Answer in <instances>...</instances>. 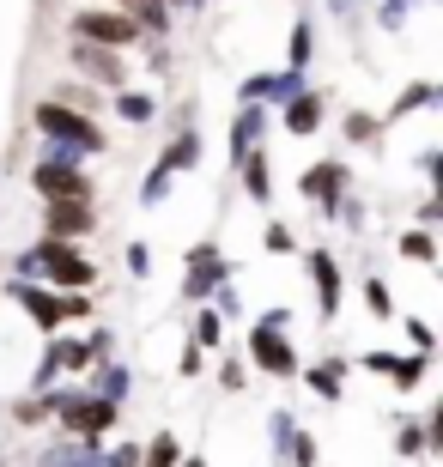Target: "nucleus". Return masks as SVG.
<instances>
[{
    "label": "nucleus",
    "mask_w": 443,
    "mask_h": 467,
    "mask_svg": "<svg viewBox=\"0 0 443 467\" xmlns=\"http://www.w3.org/2000/svg\"><path fill=\"white\" fill-rule=\"evenodd\" d=\"M37 121V134L55 140V146H79V152H103V128L86 116V109H68V104H55V98H43V104L31 109Z\"/></svg>",
    "instance_id": "1"
},
{
    "label": "nucleus",
    "mask_w": 443,
    "mask_h": 467,
    "mask_svg": "<svg viewBox=\"0 0 443 467\" xmlns=\"http://www.w3.org/2000/svg\"><path fill=\"white\" fill-rule=\"evenodd\" d=\"M31 267H43V279L49 285H68V292H86V285H98V267H91L73 243H61V237H43L37 243V255H31Z\"/></svg>",
    "instance_id": "2"
},
{
    "label": "nucleus",
    "mask_w": 443,
    "mask_h": 467,
    "mask_svg": "<svg viewBox=\"0 0 443 467\" xmlns=\"http://www.w3.org/2000/svg\"><path fill=\"white\" fill-rule=\"evenodd\" d=\"M286 310H273L268 322H256L249 328V364L256 370H268V377H298V352L286 347Z\"/></svg>",
    "instance_id": "3"
},
{
    "label": "nucleus",
    "mask_w": 443,
    "mask_h": 467,
    "mask_svg": "<svg viewBox=\"0 0 443 467\" xmlns=\"http://www.w3.org/2000/svg\"><path fill=\"white\" fill-rule=\"evenodd\" d=\"M73 36H79V43H98V49H134L140 36V25L134 18H121V13H103V6H91V13H73Z\"/></svg>",
    "instance_id": "4"
},
{
    "label": "nucleus",
    "mask_w": 443,
    "mask_h": 467,
    "mask_svg": "<svg viewBox=\"0 0 443 467\" xmlns=\"http://www.w3.org/2000/svg\"><path fill=\"white\" fill-rule=\"evenodd\" d=\"M55 413H61V425H68L73 437H103L110 425H116V400H103V395H68V400H49Z\"/></svg>",
    "instance_id": "5"
},
{
    "label": "nucleus",
    "mask_w": 443,
    "mask_h": 467,
    "mask_svg": "<svg viewBox=\"0 0 443 467\" xmlns=\"http://www.w3.org/2000/svg\"><path fill=\"white\" fill-rule=\"evenodd\" d=\"M31 189L43 194V201H91V176L61 164V158H43L31 171Z\"/></svg>",
    "instance_id": "6"
},
{
    "label": "nucleus",
    "mask_w": 443,
    "mask_h": 467,
    "mask_svg": "<svg viewBox=\"0 0 443 467\" xmlns=\"http://www.w3.org/2000/svg\"><path fill=\"white\" fill-rule=\"evenodd\" d=\"M91 225H98V207H91V201H49V207H43V237L73 243V237H86Z\"/></svg>",
    "instance_id": "7"
},
{
    "label": "nucleus",
    "mask_w": 443,
    "mask_h": 467,
    "mask_svg": "<svg viewBox=\"0 0 443 467\" xmlns=\"http://www.w3.org/2000/svg\"><path fill=\"white\" fill-rule=\"evenodd\" d=\"M18 304L31 310L37 328H55V322H68V316H86V297H55V292H37V285H18Z\"/></svg>",
    "instance_id": "8"
},
{
    "label": "nucleus",
    "mask_w": 443,
    "mask_h": 467,
    "mask_svg": "<svg viewBox=\"0 0 443 467\" xmlns=\"http://www.w3.org/2000/svg\"><path fill=\"white\" fill-rule=\"evenodd\" d=\"M298 189H304V201H316L322 213H334V201H341V189H346V164H334V158H322V164H310Z\"/></svg>",
    "instance_id": "9"
},
{
    "label": "nucleus",
    "mask_w": 443,
    "mask_h": 467,
    "mask_svg": "<svg viewBox=\"0 0 443 467\" xmlns=\"http://www.w3.org/2000/svg\"><path fill=\"white\" fill-rule=\"evenodd\" d=\"M219 279H225V261H219V249H213V243H201V249L188 255V285H183V292L195 297V304H201V297L213 292Z\"/></svg>",
    "instance_id": "10"
},
{
    "label": "nucleus",
    "mask_w": 443,
    "mask_h": 467,
    "mask_svg": "<svg viewBox=\"0 0 443 467\" xmlns=\"http://www.w3.org/2000/svg\"><path fill=\"white\" fill-rule=\"evenodd\" d=\"M310 274H316V310H322V322H334V310H341V267H334V255H310Z\"/></svg>",
    "instance_id": "11"
},
{
    "label": "nucleus",
    "mask_w": 443,
    "mask_h": 467,
    "mask_svg": "<svg viewBox=\"0 0 443 467\" xmlns=\"http://www.w3.org/2000/svg\"><path fill=\"white\" fill-rule=\"evenodd\" d=\"M364 370H376V377H389L395 389H419V377H426V358H395V352H364Z\"/></svg>",
    "instance_id": "12"
},
{
    "label": "nucleus",
    "mask_w": 443,
    "mask_h": 467,
    "mask_svg": "<svg viewBox=\"0 0 443 467\" xmlns=\"http://www.w3.org/2000/svg\"><path fill=\"white\" fill-rule=\"evenodd\" d=\"M73 61H79L86 73H98L103 86H116V91H121V79H128L121 55H116V49H98V43H73Z\"/></svg>",
    "instance_id": "13"
},
{
    "label": "nucleus",
    "mask_w": 443,
    "mask_h": 467,
    "mask_svg": "<svg viewBox=\"0 0 443 467\" xmlns=\"http://www.w3.org/2000/svg\"><path fill=\"white\" fill-rule=\"evenodd\" d=\"M316 121H322V98H316V91H298L286 104V128L291 134H316Z\"/></svg>",
    "instance_id": "14"
},
{
    "label": "nucleus",
    "mask_w": 443,
    "mask_h": 467,
    "mask_svg": "<svg viewBox=\"0 0 443 467\" xmlns=\"http://www.w3.org/2000/svg\"><path fill=\"white\" fill-rule=\"evenodd\" d=\"M121 18H134L140 31H164L171 25V13H164V0H116Z\"/></svg>",
    "instance_id": "15"
},
{
    "label": "nucleus",
    "mask_w": 443,
    "mask_h": 467,
    "mask_svg": "<svg viewBox=\"0 0 443 467\" xmlns=\"http://www.w3.org/2000/svg\"><path fill=\"white\" fill-rule=\"evenodd\" d=\"M237 171H243V189H249V201H268V152H243L237 158Z\"/></svg>",
    "instance_id": "16"
},
{
    "label": "nucleus",
    "mask_w": 443,
    "mask_h": 467,
    "mask_svg": "<svg viewBox=\"0 0 443 467\" xmlns=\"http://www.w3.org/2000/svg\"><path fill=\"white\" fill-rule=\"evenodd\" d=\"M256 134H261V109H243V116L231 121V158L256 152Z\"/></svg>",
    "instance_id": "17"
},
{
    "label": "nucleus",
    "mask_w": 443,
    "mask_h": 467,
    "mask_svg": "<svg viewBox=\"0 0 443 467\" xmlns=\"http://www.w3.org/2000/svg\"><path fill=\"white\" fill-rule=\"evenodd\" d=\"M341 377H346V364L328 358V364H316V370H310V389H316L322 400H341Z\"/></svg>",
    "instance_id": "18"
},
{
    "label": "nucleus",
    "mask_w": 443,
    "mask_h": 467,
    "mask_svg": "<svg viewBox=\"0 0 443 467\" xmlns=\"http://www.w3.org/2000/svg\"><path fill=\"white\" fill-rule=\"evenodd\" d=\"M188 340H195V347H219V340H225V322H219V310H201V316H195V322H188Z\"/></svg>",
    "instance_id": "19"
},
{
    "label": "nucleus",
    "mask_w": 443,
    "mask_h": 467,
    "mask_svg": "<svg viewBox=\"0 0 443 467\" xmlns=\"http://www.w3.org/2000/svg\"><path fill=\"white\" fill-rule=\"evenodd\" d=\"M376 134H383V121L364 116V109H346V140H358V146H376Z\"/></svg>",
    "instance_id": "20"
},
{
    "label": "nucleus",
    "mask_w": 443,
    "mask_h": 467,
    "mask_svg": "<svg viewBox=\"0 0 443 467\" xmlns=\"http://www.w3.org/2000/svg\"><path fill=\"white\" fill-rule=\"evenodd\" d=\"M395 249H401L407 261H438V243H431V231H426V225H419V231H407V237L395 243Z\"/></svg>",
    "instance_id": "21"
},
{
    "label": "nucleus",
    "mask_w": 443,
    "mask_h": 467,
    "mask_svg": "<svg viewBox=\"0 0 443 467\" xmlns=\"http://www.w3.org/2000/svg\"><path fill=\"white\" fill-rule=\"evenodd\" d=\"M431 98H438V86H431V79H419V86H407V98H401V104L389 109V121H401V116H413V109H426Z\"/></svg>",
    "instance_id": "22"
},
{
    "label": "nucleus",
    "mask_w": 443,
    "mask_h": 467,
    "mask_svg": "<svg viewBox=\"0 0 443 467\" xmlns=\"http://www.w3.org/2000/svg\"><path fill=\"white\" fill-rule=\"evenodd\" d=\"M364 310H371L376 322H389V316H395V304H389V285H383V279H364Z\"/></svg>",
    "instance_id": "23"
},
{
    "label": "nucleus",
    "mask_w": 443,
    "mask_h": 467,
    "mask_svg": "<svg viewBox=\"0 0 443 467\" xmlns=\"http://www.w3.org/2000/svg\"><path fill=\"white\" fill-rule=\"evenodd\" d=\"M116 109H121L128 121H153V98H140V91H121Z\"/></svg>",
    "instance_id": "24"
},
{
    "label": "nucleus",
    "mask_w": 443,
    "mask_h": 467,
    "mask_svg": "<svg viewBox=\"0 0 443 467\" xmlns=\"http://www.w3.org/2000/svg\"><path fill=\"white\" fill-rule=\"evenodd\" d=\"M146 467H176V437L158 431V437H153V450H146Z\"/></svg>",
    "instance_id": "25"
},
{
    "label": "nucleus",
    "mask_w": 443,
    "mask_h": 467,
    "mask_svg": "<svg viewBox=\"0 0 443 467\" xmlns=\"http://www.w3.org/2000/svg\"><path fill=\"white\" fill-rule=\"evenodd\" d=\"M286 61H291V73H298V67L310 61V25H304V18H298V31H291V49H286Z\"/></svg>",
    "instance_id": "26"
},
{
    "label": "nucleus",
    "mask_w": 443,
    "mask_h": 467,
    "mask_svg": "<svg viewBox=\"0 0 443 467\" xmlns=\"http://www.w3.org/2000/svg\"><path fill=\"white\" fill-rule=\"evenodd\" d=\"M268 255H298V237L286 225H268Z\"/></svg>",
    "instance_id": "27"
},
{
    "label": "nucleus",
    "mask_w": 443,
    "mask_h": 467,
    "mask_svg": "<svg viewBox=\"0 0 443 467\" xmlns=\"http://www.w3.org/2000/svg\"><path fill=\"white\" fill-rule=\"evenodd\" d=\"M395 450H401V455H419V450H426V425H401Z\"/></svg>",
    "instance_id": "28"
},
{
    "label": "nucleus",
    "mask_w": 443,
    "mask_h": 467,
    "mask_svg": "<svg viewBox=\"0 0 443 467\" xmlns=\"http://www.w3.org/2000/svg\"><path fill=\"white\" fill-rule=\"evenodd\" d=\"M291 462L310 467V462H316V443H310V437H291Z\"/></svg>",
    "instance_id": "29"
},
{
    "label": "nucleus",
    "mask_w": 443,
    "mask_h": 467,
    "mask_svg": "<svg viewBox=\"0 0 443 467\" xmlns=\"http://www.w3.org/2000/svg\"><path fill=\"white\" fill-rule=\"evenodd\" d=\"M407 334H413V347H419V352H431V328H426V322H419V316H413V322H407Z\"/></svg>",
    "instance_id": "30"
},
{
    "label": "nucleus",
    "mask_w": 443,
    "mask_h": 467,
    "mask_svg": "<svg viewBox=\"0 0 443 467\" xmlns=\"http://www.w3.org/2000/svg\"><path fill=\"white\" fill-rule=\"evenodd\" d=\"M195 370H201V347L188 340V347H183V377H195Z\"/></svg>",
    "instance_id": "31"
},
{
    "label": "nucleus",
    "mask_w": 443,
    "mask_h": 467,
    "mask_svg": "<svg viewBox=\"0 0 443 467\" xmlns=\"http://www.w3.org/2000/svg\"><path fill=\"white\" fill-rule=\"evenodd\" d=\"M110 467H140V450H128V443H121V450L110 455Z\"/></svg>",
    "instance_id": "32"
},
{
    "label": "nucleus",
    "mask_w": 443,
    "mask_h": 467,
    "mask_svg": "<svg viewBox=\"0 0 443 467\" xmlns=\"http://www.w3.org/2000/svg\"><path fill=\"white\" fill-rule=\"evenodd\" d=\"M183 467H206V462H183Z\"/></svg>",
    "instance_id": "33"
}]
</instances>
